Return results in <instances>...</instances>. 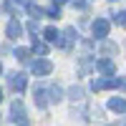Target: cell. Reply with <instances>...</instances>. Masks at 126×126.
<instances>
[{
  "mask_svg": "<svg viewBox=\"0 0 126 126\" xmlns=\"http://www.w3.org/2000/svg\"><path fill=\"white\" fill-rule=\"evenodd\" d=\"M0 73H3V66H0Z\"/></svg>",
  "mask_w": 126,
  "mask_h": 126,
  "instance_id": "obj_23",
  "label": "cell"
},
{
  "mask_svg": "<svg viewBox=\"0 0 126 126\" xmlns=\"http://www.w3.org/2000/svg\"><path fill=\"white\" fill-rule=\"evenodd\" d=\"M15 58H18V61H23V63H25V61L30 58V50H28V48H15Z\"/></svg>",
  "mask_w": 126,
  "mask_h": 126,
  "instance_id": "obj_13",
  "label": "cell"
},
{
  "mask_svg": "<svg viewBox=\"0 0 126 126\" xmlns=\"http://www.w3.org/2000/svg\"><path fill=\"white\" fill-rule=\"evenodd\" d=\"M46 15H48V18H61V10H58V5L48 8V10H46Z\"/></svg>",
  "mask_w": 126,
  "mask_h": 126,
  "instance_id": "obj_17",
  "label": "cell"
},
{
  "mask_svg": "<svg viewBox=\"0 0 126 126\" xmlns=\"http://www.w3.org/2000/svg\"><path fill=\"white\" fill-rule=\"evenodd\" d=\"M109 28H111V23L106 18H96L93 20V25H91V30H93V35L96 38H106L109 35Z\"/></svg>",
  "mask_w": 126,
  "mask_h": 126,
  "instance_id": "obj_4",
  "label": "cell"
},
{
  "mask_svg": "<svg viewBox=\"0 0 126 126\" xmlns=\"http://www.w3.org/2000/svg\"><path fill=\"white\" fill-rule=\"evenodd\" d=\"M43 38L48 40V43H58V40H61V33H58L56 28H46V30H43Z\"/></svg>",
  "mask_w": 126,
  "mask_h": 126,
  "instance_id": "obj_11",
  "label": "cell"
},
{
  "mask_svg": "<svg viewBox=\"0 0 126 126\" xmlns=\"http://www.w3.org/2000/svg\"><path fill=\"white\" fill-rule=\"evenodd\" d=\"M109 109L116 111V113H126V101L124 98H111L109 101Z\"/></svg>",
  "mask_w": 126,
  "mask_h": 126,
  "instance_id": "obj_10",
  "label": "cell"
},
{
  "mask_svg": "<svg viewBox=\"0 0 126 126\" xmlns=\"http://www.w3.org/2000/svg\"><path fill=\"white\" fill-rule=\"evenodd\" d=\"M96 71L106 73V76H113V73H116V66H113V61H109V58H98L96 61Z\"/></svg>",
  "mask_w": 126,
  "mask_h": 126,
  "instance_id": "obj_6",
  "label": "cell"
},
{
  "mask_svg": "<svg viewBox=\"0 0 126 126\" xmlns=\"http://www.w3.org/2000/svg\"><path fill=\"white\" fill-rule=\"evenodd\" d=\"M46 88H35V93H33V101H35V106L38 109H46L48 106V96H46Z\"/></svg>",
  "mask_w": 126,
  "mask_h": 126,
  "instance_id": "obj_9",
  "label": "cell"
},
{
  "mask_svg": "<svg viewBox=\"0 0 126 126\" xmlns=\"http://www.w3.org/2000/svg\"><path fill=\"white\" fill-rule=\"evenodd\" d=\"M68 96H71L73 101H81V98H83V88H78V86H73V88L68 91Z\"/></svg>",
  "mask_w": 126,
  "mask_h": 126,
  "instance_id": "obj_14",
  "label": "cell"
},
{
  "mask_svg": "<svg viewBox=\"0 0 126 126\" xmlns=\"http://www.w3.org/2000/svg\"><path fill=\"white\" fill-rule=\"evenodd\" d=\"M5 30H8V38H13V40H15V38H20V35H23V25H20L18 20H10V23H8V28H5Z\"/></svg>",
  "mask_w": 126,
  "mask_h": 126,
  "instance_id": "obj_8",
  "label": "cell"
},
{
  "mask_svg": "<svg viewBox=\"0 0 126 126\" xmlns=\"http://www.w3.org/2000/svg\"><path fill=\"white\" fill-rule=\"evenodd\" d=\"M61 3H66V0H53V5H61Z\"/></svg>",
  "mask_w": 126,
  "mask_h": 126,
  "instance_id": "obj_20",
  "label": "cell"
},
{
  "mask_svg": "<svg viewBox=\"0 0 126 126\" xmlns=\"http://www.w3.org/2000/svg\"><path fill=\"white\" fill-rule=\"evenodd\" d=\"M103 50H106V53H113V50H116V46H113V43H106V46H103Z\"/></svg>",
  "mask_w": 126,
  "mask_h": 126,
  "instance_id": "obj_19",
  "label": "cell"
},
{
  "mask_svg": "<svg viewBox=\"0 0 126 126\" xmlns=\"http://www.w3.org/2000/svg\"><path fill=\"white\" fill-rule=\"evenodd\" d=\"M48 93H50V98H53V101H61V98H63V91H61L58 86H53V88H50Z\"/></svg>",
  "mask_w": 126,
  "mask_h": 126,
  "instance_id": "obj_15",
  "label": "cell"
},
{
  "mask_svg": "<svg viewBox=\"0 0 126 126\" xmlns=\"http://www.w3.org/2000/svg\"><path fill=\"white\" fill-rule=\"evenodd\" d=\"M28 13H30V18H33V20H38V18H43V15H46V10H43V8H38L35 3H30V5H28Z\"/></svg>",
  "mask_w": 126,
  "mask_h": 126,
  "instance_id": "obj_12",
  "label": "cell"
},
{
  "mask_svg": "<svg viewBox=\"0 0 126 126\" xmlns=\"http://www.w3.org/2000/svg\"><path fill=\"white\" fill-rule=\"evenodd\" d=\"M113 20H116L119 25H126V10H119V13L113 15Z\"/></svg>",
  "mask_w": 126,
  "mask_h": 126,
  "instance_id": "obj_16",
  "label": "cell"
},
{
  "mask_svg": "<svg viewBox=\"0 0 126 126\" xmlns=\"http://www.w3.org/2000/svg\"><path fill=\"white\" fill-rule=\"evenodd\" d=\"M0 101H3V88H0Z\"/></svg>",
  "mask_w": 126,
  "mask_h": 126,
  "instance_id": "obj_22",
  "label": "cell"
},
{
  "mask_svg": "<svg viewBox=\"0 0 126 126\" xmlns=\"http://www.w3.org/2000/svg\"><path fill=\"white\" fill-rule=\"evenodd\" d=\"M76 35H78V33H76V28H66V33H63V38L58 40V46L68 50V48H71L73 43H76Z\"/></svg>",
  "mask_w": 126,
  "mask_h": 126,
  "instance_id": "obj_7",
  "label": "cell"
},
{
  "mask_svg": "<svg viewBox=\"0 0 126 126\" xmlns=\"http://www.w3.org/2000/svg\"><path fill=\"white\" fill-rule=\"evenodd\" d=\"M10 119L20 126H28V116H25V109L20 101H13V106H10Z\"/></svg>",
  "mask_w": 126,
  "mask_h": 126,
  "instance_id": "obj_2",
  "label": "cell"
},
{
  "mask_svg": "<svg viewBox=\"0 0 126 126\" xmlns=\"http://www.w3.org/2000/svg\"><path fill=\"white\" fill-rule=\"evenodd\" d=\"M30 71H33V76H48V73L53 71V63L46 61V58H40V61H33Z\"/></svg>",
  "mask_w": 126,
  "mask_h": 126,
  "instance_id": "obj_5",
  "label": "cell"
},
{
  "mask_svg": "<svg viewBox=\"0 0 126 126\" xmlns=\"http://www.w3.org/2000/svg\"><path fill=\"white\" fill-rule=\"evenodd\" d=\"M121 88H124V91H126V81H121Z\"/></svg>",
  "mask_w": 126,
  "mask_h": 126,
  "instance_id": "obj_21",
  "label": "cell"
},
{
  "mask_svg": "<svg viewBox=\"0 0 126 126\" xmlns=\"http://www.w3.org/2000/svg\"><path fill=\"white\" fill-rule=\"evenodd\" d=\"M121 86V78H116V76H109V78H96L91 83V88L93 91H103V88H119Z\"/></svg>",
  "mask_w": 126,
  "mask_h": 126,
  "instance_id": "obj_1",
  "label": "cell"
},
{
  "mask_svg": "<svg viewBox=\"0 0 126 126\" xmlns=\"http://www.w3.org/2000/svg\"><path fill=\"white\" fill-rule=\"evenodd\" d=\"M8 81H10V88H13L15 93H23V91H25V83H28L25 73H20V71H13Z\"/></svg>",
  "mask_w": 126,
  "mask_h": 126,
  "instance_id": "obj_3",
  "label": "cell"
},
{
  "mask_svg": "<svg viewBox=\"0 0 126 126\" xmlns=\"http://www.w3.org/2000/svg\"><path fill=\"white\" fill-rule=\"evenodd\" d=\"M33 48L38 50V53H40V56H43V53H46V50H48V48H46L43 43H38V40H35V38H33Z\"/></svg>",
  "mask_w": 126,
  "mask_h": 126,
  "instance_id": "obj_18",
  "label": "cell"
}]
</instances>
